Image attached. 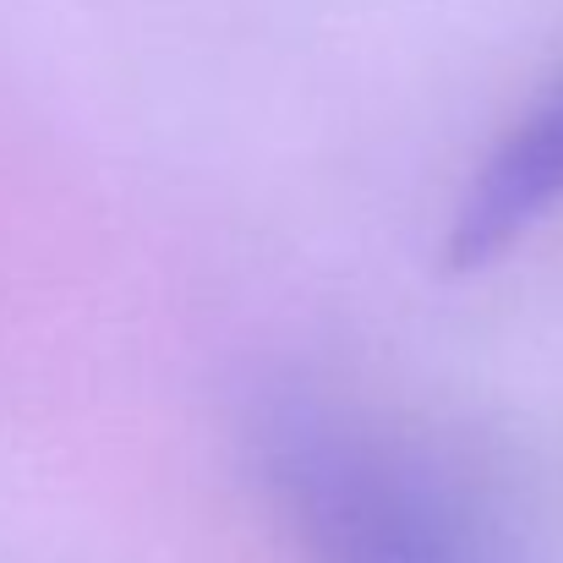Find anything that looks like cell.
<instances>
[{
    "mask_svg": "<svg viewBox=\"0 0 563 563\" xmlns=\"http://www.w3.org/2000/svg\"><path fill=\"white\" fill-rule=\"evenodd\" d=\"M246 454L301 563H515L471 471L318 388L257 399Z\"/></svg>",
    "mask_w": 563,
    "mask_h": 563,
    "instance_id": "6da1fadb",
    "label": "cell"
},
{
    "mask_svg": "<svg viewBox=\"0 0 563 563\" xmlns=\"http://www.w3.org/2000/svg\"><path fill=\"white\" fill-rule=\"evenodd\" d=\"M563 208V71L520 104V115L482 148L465 187L454 197L438 268L476 274L498 263L515 241H526L542 219Z\"/></svg>",
    "mask_w": 563,
    "mask_h": 563,
    "instance_id": "7a4b0ae2",
    "label": "cell"
}]
</instances>
